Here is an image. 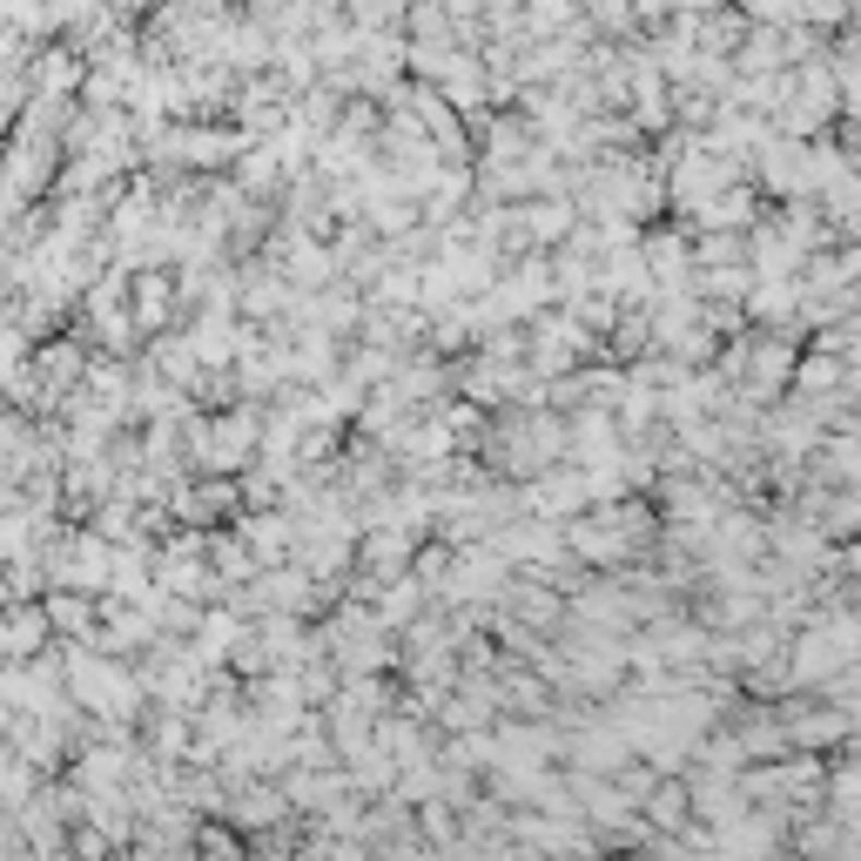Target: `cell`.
<instances>
[{
	"label": "cell",
	"instance_id": "6da1fadb",
	"mask_svg": "<svg viewBox=\"0 0 861 861\" xmlns=\"http://www.w3.org/2000/svg\"><path fill=\"white\" fill-rule=\"evenodd\" d=\"M404 559H411V545H404V532H398V525L371 532V545H364V566H371V572H384V579H390Z\"/></svg>",
	"mask_w": 861,
	"mask_h": 861
},
{
	"label": "cell",
	"instance_id": "7a4b0ae2",
	"mask_svg": "<svg viewBox=\"0 0 861 861\" xmlns=\"http://www.w3.org/2000/svg\"><path fill=\"white\" fill-rule=\"evenodd\" d=\"M250 553L256 559H283L290 553V519H256L250 525Z\"/></svg>",
	"mask_w": 861,
	"mask_h": 861
},
{
	"label": "cell",
	"instance_id": "3957f363",
	"mask_svg": "<svg viewBox=\"0 0 861 861\" xmlns=\"http://www.w3.org/2000/svg\"><path fill=\"white\" fill-rule=\"evenodd\" d=\"M795 377H801V398H808V390H814V398H828V390L841 384V364H835V357H808Z\"/></svg>",
	"mask_w": 861,
	"mask_h": 861
},
{
	"label": "cell",
	"instance_id": "277c9868",
	"mask_svg": "<svg viewBox=\"0 0 861 861\" xmlns=\"http://www.w3.org/2000/svg\"><path fill=\"white\" fill-rule=\"evenodd\" d=\"M680 814H687V788H659L653 795V821H667V828H674Z\"/></svg>",
	"mask_w": 861,
	"mask_h": 861
},
{
	"label": "cell",
	"instance_id": "5b68a950",
	"mask_svg": "<svg viewBox=\"0 0 861 861\" xmlns=\"http://www.w3.org/2000/svg\"><path fill=\"white\" fill-rule=\"evenodd\" d=\"M572 21V0H532V27H566Z\"/></svg>",
	"mask_w": 861,
	"mask_h": 861
}]
</instances>
